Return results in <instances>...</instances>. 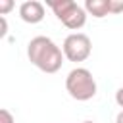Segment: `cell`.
Wrapping results in <instances>:
<instances>
[{
    "instance_id": "obj_1",
    "label": "cell",
    "mask_w": 123,
    "mask_h": 123,
    "mask_svg": "<svg viewBox=\"0 0 123 123\" xmlns=\"http://www.w3.org/2000/svg\"><path fill=\"white\" fill-rule=\"evenodd\" d=\"M29 62L44 73H56L63 63V50L48 37H35L27 44Z\"/></svg>"
},
{
    "instance_id": "obj_2",
    "label": "cell",
    "mask_w": 123,
    "mask_h": 123,
    "mask_svg": "<svg viewBox=\"0 0 123 123\" xmlns=\"http://www.w3.org/2000/svg\"><path fill=\"white\" fill-rule=\"evenodd\" d=\"M65 88L71 98L79 102H86L96 94V81L86 67H75L65 77Z\"/></svg>"
},
{
    "instance_id": "obj_3",
    "label": "cell",
    "mask_w": 123,
    "mask_h": 123,
    "mask_svg": "<svg viewBox=\"0 0 123 123\" xmlns=\"http://www.w3.org/2000/svg\"><path fill=\"white\" fill-rule=\"evenodd\" d=\"M46 4L54 10L56 17L71 31H77L86 23V10H83L73 0H48Z\"/></svg>"
},
{
    "instance_id": "obj_4",
    "label": "cell",
    "mask_w": 123,
    "mask_h": 123,
    "mask_svg": "<svg viewBox=\"0 0 123 123\" xmlns=\"http://www.w3.org/2000/svg\"><path fill=\"white\" fill-rule=\"evenodd\" d=\"M62 50L69 62H85L92 52V42L85 33H71L65 37Z\"/></svg>"
},
{
    "instance_id": "obj_5",
    "label": "cell",
    "mask_w": 123,
    "mask_h": 123,
    "mask_svg": "<svg viewBox=\"0 0 123 123\" xmlns=\"http://www.w3.org/2000/svg\"><path fill=\"white\" fill-rule=\"evenodd\" d=\"M19 15L25 23H40L44 19V4L38 0H27L19 6Z\"/></svg>"
},
{
    "instance_id": "obj_6",
    "label": "cell",
    "mask_w": 123,
    "mask_h": 123,
    "mask_svg": "<svg viewBox=\"0 0 123 123\" xmlns=\"http://www.w3.org/2000/svg\"><path fill=\"white\" fill-rule=\"evenodd\" d=\"M85 10L92 17H106L110 13V0H86Z\"/></svg>"
},
{
    "instance_id": "obj_7",
    "label": "cell",
    "mask_w": 123,
    "mask_h": 123,
    "mask_svg": "<svg viewBox=\"0 0 123 123\" xmlns=\"http://www.w3.org/2000/svg\"><path fill=\"white\" fill-rule=\"evenodd\" d=\"M0 123H15V119L10 113V110H6V108L0 110Z\"/></svg>"
},
{
    "instance_id": "obj_8",
    "label": "cell",
    "mask_w": 123,
    "mask_h": 123,
    "mask_svg": "<svg viewBox=\"0 0 123 123\" xmlns=\"http://www.w3.org/2000/svg\"><path fill=\"white\" fill-rule=\"evenodd\" d=\"M123 12V0H110V13Z\"/></svg>"
},
{
    "instance_id": "obj_9",
    "label": "cell",
    "mask_w": 123,
    "mask_h": 123,
    "mask_svg": "<svg viewBox=\"0 0 123 123\" xmlns=\"http://www.w3.org/2000/svg\"><path fill=\"white\" fill-rule=\"evenodd\" d=\"M12 8H13V2H12V0H0V13H2V15L8 13Z\"/></svg>"
},
{
    "instance_id": "obj_10",
    "label": "cell",
    "mask_w": 123,
    "mask_h": 123,
    "mask_svg": "<svg viewBox=\"0 0 123 123\" xmlns=\"http://www.w3.org/2000/svg\"><path fill=\"white\" fill-rule=\"evenodd\" d=\"M115 102H117L119 108H123V86L117 88V92H115Z\"/></svg>"
},
{
    "instance_id": "obj_11",
    "label": "cell",
    "mask_w": 123,
    "mask_h": 123,
    "mask_svg": "<svg viewBox=\"0 0 123 123\" xmlns=\"http://www.w3.org/2000/svg\"><path fill=\"white\" fill-rule=\"evenodd\" d=\"M115 123H123V110L117 113V117H115Z\"/></svg>"
},
{
    "instance_id": "obj_12",
    "label": "cell",
    "mask_w": 123,
    "mask_h": 123,
    "mask_svg": "<svg viewBox=\"0 0 123 123\" xmlns=\"http://www.w3.org/2000/svg\"><path fill=\"white\" fill-rule=\"evenodd\" d=\"M83 123H94V121H83Z\"/></svg>"
}]
</instances>
